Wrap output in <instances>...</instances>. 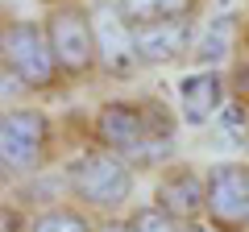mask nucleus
<instances>
[{
    "instance_id": "1",
    "label": "nucleus",
    "mask_w": 249,
    "mask_h": 232,
    "mask_svg": "<svg viewBox=\"0 0 249 232\" xmlns=\"http://www.w3.org/2000/svg\"><path fill=\"white\" fill-rule=\"evenodd\" d=\"M67 182L91 207H121L124 199L133 195V170L112 149H88L79 158H71Z\"/></svg>"
},
{
    "instance_id": "2",
    "label": "nucleus",
    "mask_w": 249,
    "mask_h": 232,
    "mask_svg": "<svg viewBox=\"0 0 249 232\" xmlns=\"http://www.w3.org/2000/svg\"><path fill=\"white\" fill-rule=\"evenodd\" d=\"M4 71H13L25 87H50L58 79V58H54V46L46 25L34 21H9L4 29Z\"/></svg>"
},
{
    "instance_id": "3",
    "label": "nucleus",
    "mask_w": 249,
    "mask_h": 232,
    "mask_svg": "<svg viewBox=\"0 0 249 232\" xmlns=\"http://www.w3.org/2000/svg\"><path fill=\"white\" fill-rule=\"evenodd\" d=\"M46 33H50L54 58L67 75H88L96 58V29H91V13L75 9V4H58L46 17Z\"/></svg>"
},
{
    "instance_id": "4",
    "label": "nucleus",
    "mask_w": 249,
    "mask_h": 232,
    "mask_svg": "<svg viewBox=\"0 0 249 232\" xmlns=\"http://www.w3.org/2000/svg\"><path fill=\"white\" fill-rule=\"evenodd\" d=\"M91 29H96V58L112 79H129V75L142 66L137 58V46H133V25L124 21L121 4L112 0H96L91 4Z\"/></svg>"
},
{
    "instance_id": "5",
    "label": "nucleus",
    "mask_w": 249,
    "mask_h": 232,
    "mask_svg": "<svg viewBox=\"0 0 249 232\" xmlns=\"http://www.w3.org/2000/svg\"><path fill=\"white\" fill-rule=\"evenodd\" d=\"M46 137H50V120L37 108H9L0 120V162L9 174H25L42 162Z\"/></svg>"
},
{
    "instance_id": "6",
    "label": "nucleus",
    "mask_w": 249,
    "mask_h": 232,
    "mask_svg": "<svg viewBox=\"0 0 249 232\" xmlns=\"http://www.w3.org/2000/svg\"><path fill=\"white\" fill-rule=\"evenodd\" d=\"M208 215L216 228L241 232L249 224V170L237 162H220L208 174Z\"/></svg>"
},
{
    "instance_id": "7",
    "label": "nucleus",
    "mask_w": 249,
    "mask_h": 232,
    "mask_svg": "<svg viewBox=\"0 0 249 232\" xmlns=\"http://www.w3.org/2000/svg\"><path fill=\"white\" fill-rule=\"evenodd\" d=\"M133 46H137V58L145 66L178 63L187 50H196V33H191V21L187 17L154 21V25H133Z\"/></svg>"
},
{
    "instance_id": "8",
    "label": "nucleus",
    "mask_w": 249,
    "mask_h": 232,
    "mask_svg": "<svg viewBox=\"0 0 249 232\" xmlns=\"http://www.w3.org/2000/svg\"><path fill=\"white\" fill-rule=\"evenodd\" d=\"M158 207L170 212L175 220H196L208 212V182L191 166H175L158 179Z\"/></svg>"
},
{
    "instance_id": "9",
    "label": "nucleus",
    "mask_w": 249,
    "mask_h": 232,
    "mask_svg": "<svg viewBox=\"0 0 249 232\" xmlns=\"http://www.w3.org/2000/svg\"><path fill=\"white\" fill-rule=\"evenodd\" d=\"M175 96H178V112H183L187 125H204L224 108V79L220 71H191L178 79Z\"/></svg>"
},
{
    "instance_id": "10",
    "label": "nucleus",
    "mask_w": 249,
    "mask_h": 232,
    "mask_svg": "<svg viewBox=\"0 0 249 232\" xmlns=\"http://www.w3.org/2000/svg\"><path fill=\"white\" fill-rule=\"evenodd\" d=\"M232 33H237V17H232V13H216V17L204 25V33L196 37L191 58H196L199 66L224 63V54H229V46H232Z\"/></svg>"
},
{
    "instance_id": "11",
    "label": "nucleus",
    "mask_w": 249,
    "mask_h": 232,
    "mask_svg": "<svg viewBox=\"0 0 249 232\" xmlns=\"http://www.w3.org/2000/svg\"><path fill=\"white\" fill-rule=\"evenodd\" d=\"M121 13L129 25H154V21H175L191 13V0H121Z\"/></svg>"
},
{
    "instance_id": "12",
    "label": "nucleus",
    "mask_w": 249,
    "mask_h": 232,
    "mask_svg": "<svg viewBox=\"0 0 249 232\" xmlns=\"http://www.w3.org/2000/svg\"><path fill=\"white\" fill-rule=\"evenodd\" d=\"M29 232H91V224L83 220L79 212H67V207H54V212H42L34 220Z\"/></svg>"
},
{
    "instance_id": "13",
    "label": "nucleus",
    "mask_w": 249,
    "mask_h": 232,
    "mask_svg": "<svg viewBox=\"0 0 249 232\" xmlns=\"http://www.w3.org/2000/svg\"><path fill=\"white\" fill-rule=\"evenodd\" d=\"M129 224H133V232H175V215H170V212H162L158 203L137 207V212L129 215Z\"/></svg>"
},
{
    "instance_id": "14",
    "label": "nucleus",
    "mask_w": 249,
    "mask_h": 232,
    "mask_svg": "<svg viewBox=\"0 0 249 232\" xmlns=\"http://www.w3.org/2000/svg\"><path fill=\"white\" fill-rule=\"evenodd\" d=\"M216 120H220V129L232 137V141L245 137V112H241V104H224L220 112H216Z\"/></svg>"
},
{
    "instance_id": "15",
    "label": "nucleus",
    "mask_w": 249,
    "mask_h": 232,
    "mask_svg": "<svg viewBox=\"0 0 249 232\" xmlns=\"http://www.w3.org/2000/svg\"><path fill=\"white\" fill-rule=\"evenodd\" d=\"M104 232H133V224H108Z\"/></svg>"
},
{
    "instance_id": "16",
    "label": "nucleus",
    "mask_w": 249,
    "mask_h": 232,
    "mask_svg": "<svg viewBox=\"0 0 249 232\" xmlns=\"http://www.w3.org/2000/svg\"><path fill=\"white\" fill-rule=\"evenodd\" d=\"M187 232H208V228H199V224H191V228H187Z\"/></svg>"
},
{
    "instance_id": "17",
    "label": "nucleus",
    "mask_w": 249,
    "mask_h": 232,
    "mask_svg": "<svg viewBox=\"0 0 249 232\" xmlns=\"http://www.w3.org/2000/svg\"><path fill=\"white\" fill-rule=\"evenodd\" d=\"M216 4H224V9H229V4H232V0H216Z\"/></svg>"
},
{
    "instance_id": "18",
    "label": "nucleus",
    "mask_w": 249,
    "mask_h": 232,
    "mask_svg": "<svg viewBox=\"0 0 249 232\" xmlns=\"http://www.w3.org/2000/svg\"><path fill=\"white\" fill-rule=\"evenodd\" d=\"M46 4H50V0H46Z\"/></svg>"
}]
</instances>
